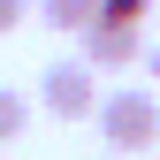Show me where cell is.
<instances>
[{"mask_svg":"<svg viewBox=\"0 0 160 160\" xmlns=\"http://www.w3.org/2000/svg\"><path fill=\"white\" fill-rule=\"evenodd\" d=\"M92 122H99V137H107L122 160H130V152H152V145H160V99H152L145 84L99 92V114H92Z\"/></svg>","mask_w":160,"mask_h":160,"instance_id":"1","label":"cell"},{"mask_svg":"<svg viewBox=\"0 0 160 160\" xmlns=\"http://www.w3.org/2000/svg\"><path fill=\"white\" fill-rule=\"evenodd\" d=\"M38 107L53 122H92L99 114V69L76 53V61H46L38 69Z\"/></svg>","mask_w":160,"mask_h":160,"instance_id":"2","label":"cell"},{"mask_svg":"<svg viewBox=\"0 0 160 160\" xmlns=\"http://www.w3.org/2000/svg\"><path fill=\"white\" fill-rule=\"evenodd\" d=\"M76 53H84L92 69H130L137 53H145V38H137V23H107V15H92V23L76 31Z\"/></svg>","mask_w":160,"mask_h":160,"instance_id":"3","label":"cell"},{"mask_svg":"<svg viewBox=\"0 0 160 160\" xmlns=\"http://www.w3.org/2000/svg\"><path fill=\"white\" fill-rule=\"evenodd\" d=\"M31 15H38V23H53V31H84L92 23V15H99V0H31Z\"/></svg>","mask_w":160,"mask_h":160,"instance_id":"4","label":"cell"},{"mask_svg":"<svg viewBox=\"0 0 160 160\" xmlns=\"http://www.w3.org/2000/svg\"><path fill=\"white\" fill-rule=\"evenodd\" d=\"M23 130H31V99L0 84V145H15V137H23Z\"/></svg>","mask_w":160,"mask_h":160,"instance_id":"5","label":"cell"},{"mask_svg":"<svg viewBox=\"0 0 160 160\" xmlns=\"http://www.w3.org/2000/svg\"><path fill=\"white\" fill-rule=\"evenodd\" d=\"M145 8H152V0H99L107 23H145Z\"/></svg>","mask_w":160,"mask_h":160,"instance_id":"6","label":"cell"},{"mask_svg":"<svg viewBox=\"0 0 160 160\" xmlns=\"http://www.w3.org/2000/svg\"><path fill=\"white\" fill-rule=\"evenodd\" d=\"M15 23H31V0H0V38H8Z\"/></svg>","mask_w":160,"mask_h":160,"instance_id":"7","label":"cell"},{"mask_svg":"<svg viewBox=\"0 0 160 160\" xmlns=\"http://www.w3.org/2000/svg\"><path fill=\"white\" fill-rule=\"evenodd\" d=\"M130 160H145V152H130Z\"/></svg>","mask_w":160,"mask_h":160,"instance_id":"8","label":"cell"}]
</instances>
